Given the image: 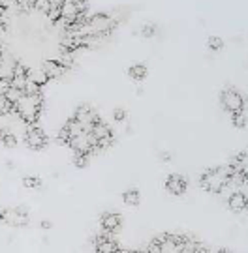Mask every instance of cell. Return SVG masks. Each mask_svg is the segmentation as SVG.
<instances>
[{"instance_id":"cell-22","label":"cell","mask_w":248,"mask_h":253,"mask_svg":"<svg viewBox=\"0 0 248 253\" xmlns=\"http://www.w3.org/2000/svg\"><path fill=\"white\" fill-rule=\"evenodd\" d=\"M89 160H91V154H75L74 165L75 167H79V169H83V167H87Z\"/></svg>"},{"instance_id":"cell-16","label":"cell","mask_w":248,"mask_h":253,"mask_svg":"<svg viewBox=\"0 0 248 253\" xmlns=\"http://www.w3.org/2000/svg\"><path fill=\"white\" fill-rule=\"evenodd\" d=\"M122 201H124V205L126 207H139V203H141V193L139 190L136 188H130L122 193Z\"/></svg>"},{"instance_id":"cell-25","label":"cell","mask_w":248,"mask_h":253,"mask_svg":"<svg viewBox=\"0 0 248 253\" xmlns=\"http://www.w3.org/2000/svg\"><path fill=\"white\" fill-rule=\"evenodd\" d=\"M40 227H42V229H51V221H46V219H44Z\"/></svg>"},{"instance_id":"cell-11","label":"cell","mask_w":248,"mask_h":253,"mask_svg":"<svg viewBox=\"0 0 248 253\" xmlns=\"http://www.w3.org/2000/svg\"><path fill=\"white\" fill-rule=\"evenodd\" d=\"M100 227L103 233L115 235L117 231H120V227H122V216L117 214V212H105L100 217Z\"/></svg>"},{"instance_id":"cell-27","label":"cell","mask_w":248,"mask_h":253,"mask_svg":"<svg viewBox=\"0 0 248 253\" xmlns=\"http://www.w3.org/2000/svg\"><path fill=\"white\" fill-rule=\"evenodd\" d=\"M160 158H162V160H165V162H169V160H171V156H169V154H167V152H162V154H160Z\"/></svg>"},{"instance_id":"cell-6","label":"cell","mask_w":248,"mask_h":253,"mask_svg":"<svg viewBox=\"0 0 248 253\" xmlns=\"http://www.w3.org/2000/svg\"><path fill=\"white\" fill-rule=\"evenodd\" d=\"M25 145L30 150H42L47 145L46 131L38 126H27V129H25Z\"/></svg>"},{"instance_id":"cell-28","label":"cell","mask_w":248,"mask_h":253,"mask_svg":"<svg viewBox=\"0 0 248 253\" xmlns=\"http://www.w3.org/2000/svg\"><path fill=\"white\" fill-rule=\"evenodd\" d=\"M122 253H141V252H122Z\"/></svg>"},{"instance_id":"cell-14","label":"cell","mask_w":248,"mask_h":253,"mask_svg":"<svg viewBox=\"0 0 248 253\" xmlns=\"http://www.w3.org/2000/svg\"><path fill=\"white\" fill-rule=\"evenodd\" d=\"M231 167L235 169V171H239L243 176H245V180L248 182V148L245 152H241L233 162L230 163Z\"/></svg>"},{"instance_id":"cell-3","label":"cell","mask_w":248,"mask_h":253,"mask_svg":"<svg viewBox=\"0 0 248 253\" xmlns=\"http://www.w3.org/2000/svg\"><path fill=\"white\" fill-rule=\"evenodd\" d=\"M42 107H44V96H28V94H25L15 103V115L25 124L34 126V122H36L40 113H42Z\"/></svg>"},{"instance_id":"cell-1","label":"cell","mask_w":248,"mask_h":253,"mask_svg":"<svg viewBox=\"0 0 248 253\" xmlns=\"http://www.w3.org/2000/svg\"><path fill=\"white\" fill-rule=\"evenodd\" d=\"M196 246L198 242L186 236L162 235L149 244L147 253H190Z\"/></svg>"},{"instance_id":"cell-19","label":"cell","mask_w":248,"mask_h":253,"mask_svg":"<svg viewBox=\"0 0 248 253\" xmlns=\"http://www.w3.org/2000/svg\"><path fill=\"white\" fill-rule=\"evenodd\" d=\"M207 47H209L211 51H220V49H224V40L218 36H211L207 40Z\"/></svg>"},{"instance_id":"cell-24","label":"cell","mask_w":248,"mask_h":253,"mask_svg":"<svg viewBox=\"0 0 248 253\" xmlns=\"http://www.w3.org/2000/svg\"><path fill=\"white\" fill-rule=\"evenodd\" d=\"M190 253H211V252H209V250H207L205 246H199V244H198V246H196V248H194V250H192V252H190Z\"/></svg>"},{"instance_id":"cell-8","label":"cell","mask_w":248,"mask_h":253,"mask_svg":"<svg viewBox=\"0 0 248 253\" xmlns=\"http://www.w3.org/2000/svg\"><path fill=\"white\" fill-rule=\"evenodd\" d=\"M74 118L79 122V124H83V127H85L87 131H91L92 126H94V124L100 120V118H98V115H96V111H94L89 103H81L79 107L75 109Z\"/></svg>"},{"instance_id":"cell-21","label":"cell","mask_w":248,"mask_h":253,"mask_svg":"<svg viewBox=\"0 0 248 253\" xmlns=\"http://www.w3.org/2000/svg\"><path fill=\"white\" fill-rule=\"evenodd\" d=\"M231 124L235 127H247V117H245V113H237V115H231Z\"/></svg>"},{"instance_id":"cell-17","label":"cell","mask_w":248,"mask_h":253,"mask_svg":"<svg viewBox=\"0 0 248 253\" xmlns=\"http://www.w3.org/2000/svg\"><path fill=\"white\" fill-rule=\"evenodd\" d=\"M23 186L27 188V190H36V188H40L42 186V178L40 176H30V174H27V176H23Z\"/></svg>"},{"instance_id":"cell-20","label":"cell","mask_w":248,"mask_h":253,"mask_svg":"<svg viewBox=\"0 0 248 253\" xmlns=\"http://www.w3.org/2000/svg\"><path fill=\"white\" fill-rule=\"evenodd\" d=\"M139 34L143 38H152L156 34V25H154V23H145V25L141 27V30H139Z\"/></svg>"},{"instance_id":"cell-26","label":"cell","mask_w":248,"mask_h":253,"mask_svg":"<svg viewBox=\"0 0 248 253\" xmlns=\"http://www.w3.org/2000/svg\"><path fill=\"white\" fill-rule=\"evenodd\" d=\"M214 253H235L233 250H228V248H220L218 252H214Z\"/></svg>"},{"instance_id":"cell-18","label":"cell","mask_w":248,"mask_h":253,"mask_svg":"<svg viewBox=\"0 0 248 253\" xmlns=\"http://www.w3.org/2000/svg\"><path fill=\"white\" fill-rule=\"evenodd\" d=\"M2 145L6 146V148H13V146L17 145V137L15 133H9V131H2Z\"/></svg>"},{"instance_id":"cell-2","label":"cell","mask_w":248,"mask_h":253,"mask_svg":"<svg viewBox=\"0 0 248 253\" xmlns=\"http://www.w3.org/2000/svg\"><path fill=\"white\" fill-rule=\"evenodd\" d=\"M231 180V167L230 165H218V167H212L201 174L199 184L205 191L209 193H222L226 191V188L230 186Z\"/></svg>"},{"instance_id":"cell-12","label":"cell","mask_w":248,"mask_h":253,"mask_svg":"<svg viewBox=\"0 0 248 253\" xmlns=\"http://www.w3.org/2000/svg\"><path fill=\"white\" fill-rule=\"evenodd\" d=\"M42 72L46 73L49 81H55V79H60L64 75L66 68L56 58H49V60H44V64H42Z\"/></svg>"},{"instance_id":"cell-15","label":"cell","mask_w":248,"mask_h":253,"mask_svg":"<svg viewBox=\"0 0 248 253\" xmlns=\"http://www.w3.org/2000/svg\"><path fill=\"white\" fill-rule=\"evenodd\" d=\"M147 66L145 64H132L128 68V77L132 81H143L145 77H147Z\"/></svg>"},{"instance_id":"cell-10","label":"cell","mask_w":248,"mask_h":253,"mask_svg":"<svg viewBox=\"0 0 248 253\" xmlns=\"http://www.w3.org/2000/svg\"><path fill=\"white\" fill-rule=\"evenodd\" d=\"M165 190L167 193H171L175 197H179V195H184L186 190H188V182L184 178L183 174H169L164 182Z\"/></svg>"},{"instance_id":"cell-4","label":"cell","mask_w":248,"mask_h":253,"mask_svg":"<svg viewBox=\"0 0 248 253\" xmlns=\"http://www.w3.org/2000/svg\"><path fill=\"white\" fill-rule=\"evenodd\" d=\"M220 103L222 107L226 109L231 115H237V113H243L245 111V96L237 92L235 88H226L222 90L220 94Z\"/></svg>"},{"instance_id":"cell-5","label":"cell","mask_w":248,"mask_h":253,"mask_svg":"<svg viewBox=\"0 0 248 253\" xmlns=\"http://www.w3.org/2000/svg\"><path fill=\"white\" fill-rule=\"evenodd\" d=\"M2 219H4V223H8L11 227H25L30 221V214L27 212L25 207L4 208L2 210Z\"/></svg>"},{"instance_id":"cell-13","label":"cell","mask_w":248,"mask_h":253,"mask_svg":"<svg viewBox=\"0 0 248 253\" xmlns=\"http://www.w3.org/2000/svg\"><path fill=\"white\" fill-rule=\"evenodd\" d=\"M228 208L231 212H245L248 210V195L245 191H231L228 197Z\"/></svg>"},{"instance_id":"cell-9","label":"cell","mask_w":248,"mask_h":253,"mask_svg":"<svg viewBox=\"0 0 248 253\" xmlns=\"http://www.w3.org/2000/svg\"><path fill=\"white\" fill-rule=\"evenodd\" d=\"M92 244H94V252L96 253H122L119 242L113 238V235H107V233L98 235Z\"/></svg>"},{"instance_id":"cell-7","label":"cell","mask_w":248,"mask_h":253,"mask_svg":"<svg viewBox=\"0 0 248 253\" xmlns=\"http://www.w3.org/2000/svg\"><path fill=\"white\" fill-rule=\"evenodd\" d=\"M91 133L94 135V139L98 141V150H103V148H109L113 145V133H111V127L103 122V120H98L94 126H92Z\"/></svg>"},{"instance_id":"cell-23","label":"cell","mask_w":248,"mask_h":253,"mask_svg":"<svg viewBox=\"0 0 248 253\" xmlns=\"http://www.w3.org/2000/svg\"><path fill=\"white\" fill-rule=\"evenodd\" d=\"M113 118H115V122H126V118H128V115H126V111L124 109H115L113 111Z\"/></svg>"}]
</instances>
